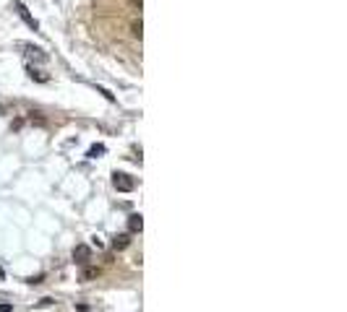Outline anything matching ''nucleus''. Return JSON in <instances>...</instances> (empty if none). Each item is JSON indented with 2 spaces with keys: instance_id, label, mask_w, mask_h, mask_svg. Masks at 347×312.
Masks as SVG:
<instances>
[{
  "instance_id": "nucleus-1",
  "label": "nucleus",
  "mask_w": 347,
  "mask_h": 312,
  "mask_svg": "<svg viewBox=\"0 0 347 312\" xmlns=\"http://www.w3.org/2000/svg\"><path fill=\"white\" fill-rule=\"evenodd\" d=\"M112 185H115V190H120V193H131L133 187H136V180L131 175H126V172H115V175H112Z\"/></svg>"
},
{
  "instance_id": "nucleus-2",
  "label": "nucleus",
  "mask_w": 347,
  "mask_h": 312,
  "mask_svg": "<svg viewBox=\"0 0 347 312\" xmlns=\"http://www.w3.org/2000/svg\"><path fill=\"white\" fill-rule=\"evenodd\" d=\"M19 50H24L29 57H32V60H37V62H47V60H50V55L44 52L42 47H34V44H26V42H21V44H19Z\"/></svg>"
},
{
  "instance_id": "nucleus-3",
  "label": "nucleus",
  "mask_w": 347,
  "mask_h": 312,
  "mask_svg": "<svg viewBox=\"0 0 347 312\" xmlns=\"http://www.w3.org/2000/svg\"><path fill=\"white\" fill-rule=\"evenodd\" d=\"M73 260H76L79 265H86L89 260H92V247L89 245H76L73 247Z\"/></svg>"
},
{
  "instance_id": "nucleus-4",
  "label": "nucleus",
  "mask_w": 347,
  "mask_h": 312,
  "mask_svg": "<svg viewBox=\"0 0 347 312\" xmlns=\"http://www.w3.org/2000/svg\"><path fill=\"white\" fill-rule=\"evenodd\" d=\"M16 13H19L21 19L26 21V26H29V29H34V31H39V24H37V19H34V16H32V13L26 11V6H24V3H16Z\"/></svg>"
},
{
  "instance_id": "nucleus-5",
  "label": "nucleus",
  "mask_w": 347,
  "mask_h": 312,
  "mask_svg": "<svg viewBox=\"0 0 347 312\" xmlns=\"http://www.w3.org/2000/svg\"><path fill=\"white\" fill-rule=\"evenodd\" d=\"M26 73H29V78H34V81H39V84H47V81H50V75H47V73H42V70H37L34 65H29Z\"/></svg>"
},
{
  "instance_id": "nucleus-6",
  "label": "nucleus",
  "mask_w": 347,
  "mask_h": 312,
  "mask_svg": "<svg viewBox=\"0 0 347 312\" xmlns=\"http://www.w3.org/2000/svg\"><path fill=\"white\" fill-rule=\"evenodd\" d=\"M128 229H131V231H141V229H144V218H141V213H133V216L128 218Z\"/></svg>"
},
{
  "instance_id": "nucleus-7",
  "label": "nucleus",
  "mask_w": 347,
  "mask_h": 312,
  "mask_svg": "<svg viewBox=\"0 0 347 312\" xmlns=\"http://www.w3.org/2000/svg\"><path fill=\"white\" fill-rule=\"evenodd\" d=\"M128 245H131L128 234H118V237H112V247H115V250H126Z\"/></svg>"
},
{
  "instance_id": "nucleus-8",
  "label": "nucleus",
  "mask_w": 347,
  "mask_h": 312,
  "mask_svg": "<svg viewBox=\"0 0 347 312\" xmlns=\"http://www.w3.org/2000/svg\"><path fill=\"white\" fill-rule=\"evenodd\" d=\"M131 34H133L136 39H141V37H144V24H141V19H136V21L131 24Z\"/></svg>"
},
{
  "instance_id": "nucleus-9",
  "label": "nucleus",
  "mask_w": 347,
  "mask_h": 312,
  "mask_svg": "<svg viewBox=\"0 0 347 312\" xmlns=\"http://www.w3.org/2000/svg\"><path fill=\"white\" fill-rule=\"evenodd\" d=\"M104 151H107V148H104L102 143H94L92 148H89V159H97V156H102Z\"/></svg>"
},
{
  "instance_id": "nucleus-10",
  "label": "nucleus",
  "mask_w": 347,
  "mask_h": 312,
  "mask_svg": "<svg viewBox=\"0 0 347 312\" xmlns=\"http://www.w3.org/2000/svg\"><path fill=\"white\" fill-rule=\"evenodd\" d=\"M94 276H97V268H86L81 278H84V281H89V278H94Z\"/></svg>"
},
{
  "instance_id": "nucleus-11",
  "label": "nucleus",
  "mask_w": 347,
  "mask_h": 312,
  "mask_svg": "<svg viewBox=\"0 0 347 312\" xmlns=\"http://www.w3.org/2000/svg\"><path fill=\"white\" fill-rule=\"evenodd\" d=\"M0 312H13V304H8V302H3V304H0Z\"/></svg>"
},
{
  "instance_id": "nucleus-12",
  "label": "nucleus",
  "mask_w": 347,
  "mask_h": 312,
  "mask_svg": "<svg viewBox=\"0 0 347 312\" xmlns=\"http://www.w3.org/2000/svg\"><path fill=\"white\" fill-rule=\"evenodd\" d=\"M50 304H52V299H50V296H44V299L39 302V307H50Z\"/></svg>"
},
{
  "instance_id": "nucleus-13",
  "label": "nucleus",
  "mask_w": 347,
  "mask_h": 312,
  "mask_svg": "<svg viewBox=\"0 0 347 312\" xmlns=\"http://www.w3.org/2000/svg\"><path fill=\"white\" fill-rule=\"evenodd\" d=\"M141 3H144V0H131V6H133V8H139V11H141Z\"/></svg>"
},
{
  "instance_id": "nucleus-14",
  "label": "nucleus",
  "mask_w": 347,
  "mask_h": 312,
  "mask_svg": "<svg viewBox=\"0 0 347 312\" xmlns=\"http://www.w3.org/2000/svg\"><path fill=\"white\" fill-rule=\"evenodd\" d=\"M6 112H8V107H6V104H0V115H6Z\"/></svg>"
}]
</instances>
